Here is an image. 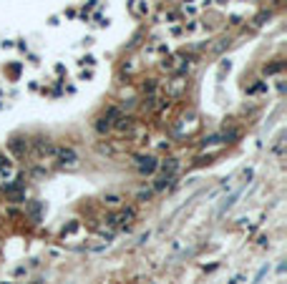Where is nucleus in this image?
Instances as JSON below:
<instances>
[{"mask_svg":"<svg viewBox=\"0 0 287 284\" xmlns=\"http://www.w3.org/2000/svg\"><path fill=\"white\" fill-rule=\"evenodd\" d=\"M141 91H144V93H147V96H152V93H157V81H154V78H147V81H144V83H141Z\"/></svg>","mask_w":287,"mask_h":284,"instance_id":"15","label":"nucleus"},{"mask_svg":"<svg viewBox=\"0 0 287 284\" xmlns=\"http://www.w3.org/2000/svg\"><path fill=\"white\" fill-rule=\"evenodd\" d=\"M11 174H13V161H11V159H6L3 154H0V176L8 179Z\"/></svg>","mask_w":287,"mask_h":284,"instance_id":"13","label":"nucleus"},{"mask_svg":"<svg viewBox=\"0 0 287 284\" xmlns=\"http://www.w3.org/2000/svg\"><path fill=\"white\" fill-rule=\"evenodd\" d=\"M103 204L116 209V206H121V196H118V194H106V196H103Z\"/></svg>","mask_w":287,"mask_h":284,"instance_id":"18","label":"nucleus"},{"mask_svg":"<svg viewBox=\"0 0 287 284\" xmlns=\"http://www.w3.org/2000/svg\"><path fill=\"white\" fill-rule=\"evenodd\" d=\"M31 146H33V154H36V159H48V156H56V146L51 144V138L36 136V138L31 141Z\"/></svg>","mask_w":287,"mask_h":284,"instance_id":"3","label":"nucleus"},{"mask_svg":"<svg viewBox=\"0 0 287 284\" xmlns=\"http://www.w3.org/2000/svg\"><path fill=\"white\" fill-rule=\"evenodd\" d=\"M93 131L98 133V136H106V133H111V121L101 113V116H96L93 118Z\"/></svg>","mask_w":287,"mask_h":284,"instance_id":"10","label":"nucleus"},{"mask_svg":"<svg viewBox=\"0 0 287 284\" xmlns=\"http://www.w3.org/2000/svg\"><path fill=\"white\" fill-rule=\"evenodd\" d=\"M36 284H41V281H36Z\"/></svg>","mask_w":287,"mask_h":284,"instance_id":"24","label":"nucleus"},{"mask_svg":"<svg viewBox=\"0 0 287 284\" xmlns=\"http://www.w3.org/2000/svg\"><path fill=\"white\" fill-rule=\"evenodd\" d=\"M3 196L8 201H13V204H23L26 201V174H18L16 181L6 184L3 186Z\"/></svg>","mask_w":287,"mask_h":284,"instance_id":"1","label":"nucleus"},{"mask_svg":"<svg viewBox=\"0 0 287 284\" xmlns=\"http://www.w3.org/2000/svg\"><path fill=\"white\" fill-rule=\"evenodd\" d=\"M152 194H154V189H147V191H138V194H136V199H138V201H149V199H152Z\"/></svg>","mask_w":287,"mask_h":284,"instance_id":"21","label":"nucleus"},{"mask_svg":"<svg viewBox=\"0 0 287 284\" xmlns=\"http://www.w3.org/2000/svg\"><path fill=\"white\" fill-rule=\"evenodd\" d=\"M214 144H222V136L219 133H209L202 138V146H214Z\"/></svg>","mask_w":287,"mask_h":284,"instance_id":"19","label":"nucleus"},{"mask_svg":"<svg viewBox=\"0 0 287 284\" xmlns=\"http://www.w3.org/2000/svg\"><path fill=\"white\" fill-rule=\"evenodd\" d=\"M219 136H222V144H237V138H239V128H224Z\"/></svg>","mask_w":287,"mask_h":284,"instance_id":"12","label":"nucleus"},{"mask_svg":"<svg viewBox=\"0 0 287 284\" xmlns=\"http://www.w3.org/2000/svg\"><path fill=\"white\" fill-rule=\"evenodd\" d=\"M23 204H26V216H31V221L43 219V201H23Z\"/></svg>","mask_w":287,"mask_h":284,"instance_id":"8","label":"nucleus"},{"mask_svg":"<svg viewBox=\"0 0 287 284\" xmlns=\"http://www.w3.org/2000/svg\"><path fill=\"white\" fill-rule=\"evenodd\" d=\"M133 161H136V169H138V174H144V176H152L157 169H159V161L154 159V156H144V154H138V156H133Z\"/></svg>","mask_w":287,"mask_h":284,"instance_id":"4","label":"nucleus"},{"mask_svg":"<svg viewBox=\"0 0 287 284\" xmlns=\"http://www.w3.org/2000/svg\"><path fill=\"white\" fill-rule=\"evenodd\" d=\"M8 149H11V154H13L16 159H26V156L31 154V138H28V136L16 133V136H11Z\"/></svg>","mask_w":287,"mask_h":284,"instance_id":"2","label":"nucleus"},{"mask_svg":"<svg viewBox=\"0 0 287 284\" xmlns=\"http://www.w3.org/2000/svg\"><path fill=\"white\" fill-rule=\"evenodd\" d=\"M174 186V176H159L157 181H154V191H167V189H172Z\"/></svg>","mask_w":287,"mask_h":284,"instance_id":"11","label":"nucleus"},{"mask_svg":"<svg viewBox=\"0 0 287 284\" xmlns=\"http://www.w3.org/2000/svg\"><path fill=\"white\" fill-rule=\"evenodd\" d=\"M284 68V61H277V63H269V66H264V76H274V73H279Z\"/></svg>","mask_w":287,"mask_h":284,"instance_id":"16","label":"nucleus"},{"mask_svg":"<svg viewBox=\"0 0 287 284\" xmlns=\"http://www.w3.org/2000/svg\"><path fill=\"white\" fill-rule=\"evenodd\" d=\"M133 128H136V118L133 116H126V113H121L113 121V126H111V131H116V133H131Z\"/></svg>","mask_w":287,"mask_h":284,"instance_id":"6","label":"nucleus"},{"mask_svg":"<svg viewBox=\"0 0 287 284\" xmlns=\"http://www.w3.org/2000/svg\"><path fill=\"white\" fill-rule=\"evenodd\" d=\"M267 18H269V13H259V16L254 18V26H262V23H264Z\"/></svg>","mask_w":287,"mask_h":284,"instance_id":"23","label":"nucleus"},{"mask_svg":"<svg viewBox=\"0 0 287 284\" xmlns=\"http://www.w3.org/2000/svg\"><path fill=\"white\" fill-rule=\"evenodd\" d=\"M121 113H123V111H121V108H118V106H108V108H106V111H103V116H106V118H108V121H111V126H113V121H116V118H118V116H121Z\"/></svg>","mask_w":287,"mask_h":284,"instance_id":"14","label":"nucleus"},{"mask_svg":"<svg viewBox=\"0 0 287 284\" xmlns=\"http://www.w3.org/2000/svg\"><path fill=\"white\" fill-rule=\"evenodd\" d=\"M133 219H136V211H133V209H118L116 214L108 216V224H121V226H126V224H131Z\"/></svg>","mask_w":287,"mask_h":284,"instance_id":"7","label":"nucleus"},{"mask_svg":"<svg viewBox=\"0 0 287 284\" xmlns=\"http://www.w3.org/2000/svg\"><path fill=\"white\" fill-rule=\"evenodd\" d=\"M267 271H269V266H262V269L257 271V276H254V281H252V284H259V281H262V276H264Z\"/></svg>","mask_w":287,"mask_h":284,"instance_id":"22","label":"nucleus"},{"mask_svg":"<svg viewBox=\"0 0 287 284\" xmlns=\"http://www.w3.org/2000/svg\"><path fill=\"white\" fill-rule=\"evenodd\" d=\"M159 169H162V176H174V174L179 171V159L169 156V159L159 161Z\"/></svg>","mask_w":287,"mask_h":284,"instance_id":"9","label":"nucleus"},{"mask_svg":"<svg viewBox=\"0 0 287 284\" xmlns=\"http://www.w3.org/2000/svg\"><path fill=\"white\" fill-rule=\"evenodd\" d=\"M56 159L61 161V166H76L78 164V154L73 146H56Z\"/></svg>","mask_w":287,"mask_h":284,"instance_id":"5","label":"nucleus"},{"mask_svg":"<svg viewBox=\"0 0 287 284\" xmlns=\"http://www.w3.org/2000/svg\"><path fill=\"white\" fill-rule=\"evenodd\" d=\"M237 199H239V191H234V194H232V196H229V199H224V204H222V206H219V216H222V214H224V211H227V209H232V206H234V201H237Z\"/></svg>","mask_w":287,"mask_h":284,"instance_id":"17","label":"nucleus"},{"mask_svg":"<svg viewBox=\"0 0 287 284\" xmlns=\"http://www.w3.org/2000/svg\"><path fill=\"white\" fill-rule=\"evenodd\" d=\"M227 46H229V38H219V41H217V43H214V46H212L209 51H212V53H222V51H224Z\"/></svg>","mask_w":287,"mask_h":284,"instance_id":"20","label":"nucleus"}]
</instances>
